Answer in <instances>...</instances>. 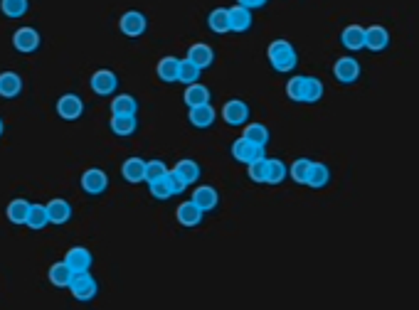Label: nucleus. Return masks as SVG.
Segmentation results:
<instances>
[{"label": "nucleus", "instance_id": "nucleus-37", "mask_svg": "<svg viewBox=\"0 0 419 310\" xmlns=\"http://www.w3.org/2000/svg\"><path fill=\"white\" fill-rule=\"evenodd\" d=\"M311 165H313V160L311 158H296L294 163H291L289 175L296 185H306V180H309V173H311Z\"/></svg>", "mask_w": 419, "mask_h": 310}, {"label": "nucleus", "instance_id": "nucleus-1", "mask_svg": "<svg viewBox=\"0 0 419 310\" xmlns=\"http://www.w3.org/2000/svg\"><path fill=\"white\" fill-rule=\"evenodd\" d=\"M267 60L274 67V71L286 74V71H294L296 64H299V52L289 40H274L267 47Z\"/></svg>", "mask_w": 419, "mask_h": 310}, {"label": "nucleus", "instance_id": "nucleus-8", "mask_svg": "<svg viewBox=\"0 0 419 310\" xmlns=\"http://www.w3.org/2000/svg\"><path fill=\"white\" fill-rule=\"evenodd\" d=\"M333 76H336L340 84L350 87V84H355L360 79V62L353 60V57H340V60H336V64H333Z\"/></svg>", "mask_w": 419, "mask_h": 310}, {"label": "nucleus", "instance_id": "nucleus-23", "mask_svg": "<svg viewBox=\"0 0 419 310\" xmlns=\"http://www.w3.org/2000/svg\"><path fill=\"white\" fill-rule=\"evenodd\" d=\"M138 114V101L133 94H119L111 101V116H136Z\"/></svg>", "mask_w": 419, "mask_h": 310}, {"label": "nucleus", "instance_id": "nucleus-4", "mask_svg": "<svg viewBox=\"0 0 419 310\" xmlns=\"http://www.w3.org/2000/svg\"><path fill=\"white\" fill-rule=\"evenodd\" d=\"M89 87H92V92L99 94V96H111V94H116V89H119V76L111 69H99L94 71L92 79H89Z\"/></svg>", "mask_w": 419, "mask_h": 310}, {"label": "nucleus", "instance_id": "nucleus-20", "mask_svg": "<svg viewBox=\"0 0 419 310\" xmlns=\"http://www.w3.org/2000/svg\"><path fill=\"white\" fill-rule=\"evenodd\" d=\"M188 60L195 62L200 69H207V67H213L215 52H213V47H210V44L195 42V44H190V49H188Z\"/></svg>", "mask_w": 419, "mask_h": 310}, {"label": "nucleus", "instance_id": "nucleus-14", "mask_svg": "<svg viewBox=\"0 0 419 310\" xmlns=\"http://www.w3.org/2000/svg\"><path fill=\"white\" fill-rule=\"evenodd\" d=\"M47 209V217H49V224H55V227H62L72 219V205L62 197H55V200H49L44 205Z\"/></svg>", "mask_w": 419, "mask_h": 310}, {"label": "nucleus", "instance_id": "nucleus-41", "mask_svg": "<svg viewBox=\"0 0 419 310\" xmlns=\"http://www.w3.org/2000/svg\"><path fill=\"white\" fill-rule=\"evenodd\" d=\"M148 190H151L153 200L165 202V200H168V197H173V192H170L168 182H165V175H163V178H161V180H153V182H148Z\"/></svg>", "mask_w": 419, "mask_h": 310}, {"label": "nucleus", "instance_id": "nucleus-26", "mask_svg": "<svg viewBox=\"0 0 419 310\" xmlns=\"http://www.w3.org/2000/svg\"><path fill=\"white\" fill-rule=\"evenodd\" d=\"M136 131H138L136 116H111V133L126 138V136H133Z\"/></svg>", "mask_w": 419, "mask_h": 310}, {"label": "nucleus", "instance_id": "nucleus-5", "mask_svg": "<svg viewBox=\"0 0 419 310\" xmlns=\"http://www.w3.org/2000/svg\"><path fill=\"white\" fill-rule=\"evenodd\" d=\"M40 44H42V37H40V33L35 28H20L13 35V47L20 55H33V52L40 49Z\"/></svg>", "mask_w": 419, "mask_h": 310}, {"label": "nucleus", "instance_id": "nucleus-36", "mask_svg": "<svg viewBox=\"0 0 419 310\" xmlns=\"http://www.w3.org/2000/svg\"><path fill=\"white\" fill-rule=\"evenodd\" d=\"M306 82H309V76H291L289 82H286V96L296 103H304L306 98Z\"/></svg>", "mask_w": 419, "mask_h": 310}, {"label": "nucleus", "instance_id": "nucleus-33", "mask_svg": "<svg viewBox=\"0 0 419 310\" xmlns=\"http://www.w3.org/2000/svg\"><path fill=\"white\" fill-rule=\"evenodd\" d=\"M25 227L35 229V232L49 227V217L44 205H33V202H30V212H28V219H25Z\"/></svg>", "mask_w": 419, "mask_h": 310}, {"label": "nucleus", "instance_id": "nucleus-9", "mask_svg": "<svg viewBox=\"0 0 419 310\" xmlns=\"http://www.w3.org/2000/svg\"><path fill=\"white\" fill-rule=\"evenodd\" d=\"M249 114H252L249 106L242 98H229L222 106V119L227 126H245L249 121Z\"/></svg>", "mask_w": 419, "mask_h": 310}, {"label": "nucleus", "instance_id": "nucleus-31", "mask_svg": "<svg viewBox=\"0 0 419 310\" xmlns=\"http://www.w3.org/2000/svg\"><path fill=\"white\" fill-rule=\"evenodd\" d=\"M178 64H180L178 57H163V60L158 62V67H156L161 82H165V84L178 82Z\"/></svg>", "mask_w": 419, "mask_h": 310}, {"label": "nucleus", "instance_id": "nucleus-35", "mask_svg": "<svg viewBox=\"0 0 419 310\" xmlns=\"http://www.w3.org/2000/svg\"><path fill=\"white\" fill-rule=\"evenodd\" d=\"M200 74H202V69L200 67L195 64V62H190L186 57V60H180V64H178V82L180 84H192V82H200Z\"/></svg>", "mask_w": 419, "mask_h": 310}, {"label": "nucleus", "instance_id": "nucleus-2", "mask_svg": "<svg viewBox=\"0 0 419 310\" xmlns=\"http://www.w3.org/2000/svg\"><path fill=\"white\" fill-rule=\"evenodd\" d=\"M67 289H69V293L74 300H79V303H89V300L97 298L99 283L89 271H82V273H74V276H72V281H69Z\"/></svg>", "mask_w": 419, "mask_h": 310}, {"label": "nucleus", "instance_id": "nucleus-12", "mask_svg": "<svg viewBox=\"0 0 419 310\" xmlns=\"http://www.w3.org/2000/svg\"><path fill=\"white\" fill-rule=\"evenodd\" d=\"M65 264L74 273H82V271H89V268H92L94 256H92V251L84 249V246H72V249L65 254Z\"/></svg>", "mask_w": 419, "mask_h": 310}, {"label": "nucleus", "instance_id": "nucleus-38", "mask_svg": "<svg viewBox=\"0 0 419 310\" xmlns=\"http://www.w3.org/2000/svg\"><path fill=\"white\" fill-rule=\"evenodd\" d=\"M247 175H249L252 182H256V185H264V180H267V155H264V158L252 160V163H247Z\"/></svg>", "mask_w": 419, "mask_h": 310}, {"label": "nucleus", "instance_id": "nucleus-18", "mask_svg": "<svg viewBox=\"0 0 419 310\" xmlns=\"http://www.w3.org/2000/svg\"><path fill=\"white\" fill-rule=\"evenodd\" d=\"M22 92V76L17 71H0V96L15 98Z\"/></svg>", "mask_w": 419, "mask_h": 310}, {"label": "nucleus", "instance_id": "nucleus-11", "mask_svg": "<svg viewBox=\"0 0 419 310\" xmlns=\"http://www.w3.org/2000/svg\"><path fill=\"white\" fill-rule=\"evenodd\" d=\"M188 121H190L192 128H210L217 121V111H215V106L210 101L197 103V106H190V111H188Z\"/></svg>", "mask_w": 419, "mask_h": 310}, {"label": "nucleus", "instance_id": "nucleus-7", "mask_svg": "<svg viewBox=\"0 0 419 310\" xmlns=\"http://www.w3.org/2000/svg\"><path fill=\"white\" fill-rule=\"evenodd\" d=\"M57 114L62 121H76L84 116V101L76 94H62L57 98Z\"/></svg>", "mask_w": 419, "mask_h": 310}, {"label": "nucleus", "instance_id": "nucleus-32", "mask_svg": "<svg viewBox=\"0 0 419 310\" xmlns=\"http://www.w3.org/2000/svg\"><path fill=\"white\" fill-rule=\"evenodd\" d=\"M28 212H30V200H25V197H15V200H10V205H8V219H10L13 224H25Z\"/></svg>", "mask_w": 419, "mask_h": 310}, {"label": "nucleus", "instance_id": "nucleus-30", "mask_svg": "<svg viewBox=\"0 0 419 310\" xmlns=\"http://www.w3.org/2000/svg\"><path fill=\"white\" fill-rule=\"evenodd\" d=\"M207 28L213 30L215 35H227L229 33V15L227 8H215L210 15H207Z\"/></svg>", "mask_w": 419, "mask_h": 310}, {"label": "nucleus", "instance_id": "nucleus-27", "mask_svg": "<svg viewBox=\"0 0 419 310\" xmlns=\"http://www.w3.org/2000/svg\"><path fill=\"white\" fill-rule=\"evenodd\" d=\"M286 175H289V168H286L284 160L267 158V180H264V185H281Z\"/></svg>", "mask_w": 419, "mask_h": 310}, {"label": "nucleus", "instance_id": "nucleus-42", "mask_svg": "<svg viewBox=\"0 0 419 310\" xmlns=\"http://www.w3.org/2000/svg\"><path fill=\"white\" fill-rule=\"evenodd\" d=\"M165 182H168V187H170V192H173V195H183V192H186V180L180 178L178 173H175L173 168L168 170V173H165Z\"/></svg>", "mask_w": 419, "mask_h": 310}, {"label": "nucleus", "instance_id": "nucleus-43", "mask_svg": "<svg viewBox=\"0 0 419 310\" xmlns=\"http://www.w3.org/2000/svg\"><path fill=\"white\" fill-rule=\"evenodd\" d=\"M269 0H237V6H245L249 8V10H259V8L267 6Z\"/></svg>", "mask_w": 419, "mask_h": 310}, {"label": "nucleus", "instance_id": "nucleus-24", "mask_svg": "<svg viewBox=\"0 0 419 310\" xmlns=\"http://www.w3.org/2000/svg\"><path fill=\"white\" fill-rule=\"evenodd\" d=\"M72 276H74V271L67 266L65 259H62V261H57V264H52V266H49V273H47L49 283H52L55 289H67V286H69V281H72Z\"/></svg>", "mask_w": 419, "mask_h": 310}, {"label": "nucleus", "instance_id": "nucleus-44", "mask_svg": "<svg viewBox=\"0 0 419 310\" xmlns=\"http://www.w3.org/2000/svg\"><path fill=\"white\" fill-rule=\"evenodd\" d=\"M6 133V123H3V119H0V136Z\"/></svg>", "mask_w": 419, "mask_h": 310}, {"label": "nucleus", "instance_id": "nucleus-34", "mask_svg": "<svg viewBox=\"0 0 419 310\" xmlns=\"http://www.w3.org/2000/svg\"><path fill=\"white\" fill-rule=\"evenodd\" d=\"M0 10L3 15L17 20V17H25L30 10V0H0Z\"/></svg>", "mask_w": 419, "mask_h": 310}, {"label": "nucleus", "instance_id": "nucleus-22", "mask_svg": "<svg viewBox=\"0 0 419 310\" xmlns=\"http://www.w3.org/2000/svg\"><path fill=\"white\" fill-rule=\"evenodd\" d=\"M340 44L350 52H358V49H365V28L360 25H348V28L340 33Z\"/></svg>", "mask_w": 419, "mask_h": 310}, {"label": "nucleus", "instance_id": "nucleus-15", "mask_svg": "<svg viewBox=\"0 0 419 310\" xmlns=\"http://www.w3.org/2000/svg\"><path fill=\"white\" fill-rule=\"evenodd\" d=\"M202 217H205V212H202L200 207L195 205L192 200H188V202H183V205L175 209V219H178L183 227H188V229H192V227H200L202 224Z\"/></svg>", "mask_w": 419, "mask_h": 310}, {"label": "nucleus", "instance_id": "nucleus-6", "mask_svg": "<svg viewBox=\"0 0 419 310\" xmlns=\"http://www.w3.org/2000/svg\"><path fill=\"white\" fill-rule=\"evenodd\" d=\"M79 182H82V190L87 192V195H104V192L109 190V175L99 168L84 170Z\"/></svg>", "mask_w": 419, "mask_h": 310}, {"label": "nucleus", "instance_id": "nucleus-10", "mask_svg": "<svg viewBox=\"0 0 419 310\" xmlns=\"http://www.w3.org/2000/svg\"><path fill=\"white\" fill-rule=\"evenodd\" d=\"M232 158L237 160V163L247 165V163H252V160H256V158H264V148L240 136L237 141L232 143Z\"/></svg>", "mask_w": 419, "mask_h": 310}, {"label": "nucleus", "instance_id": "nucleus-17", "mask_svg": "<svg viewBox=\"0 0 419 310\" xmlns=\"http://www.w3.org/2000/svg\"><path fill=\"white\" fill-rule=\"evenodd\" d=\"M192 202L200 207L202 212H213V209H217V205H220V195L213 185H200V187H195V192H192Z\"/></svg>", "mask_w": 419, "mask_h": 310}, {"label": "nucleus", "instance_id": "nucleus-29", "mask_svg": "<svg viewBox=\"0 0 419 310\" xmlns=\"http://www.w3.org/2000/svg\"><path fill=\"white\" fill-rule=\"evenodd\" d=\"M183 101L188 103V109L190 106H197V103H207L210 101V89L200 82H192L186 87V94H183Z\"/></svg>", "mask_w": 419, "mask_h": 310}, {"label": "nucleus", "instance_id": "nucleus-28", "mask_svg": "<svg viewBox=\"0 0 419 310\" xmlns=\"http://www.w3.org/2000/svg\"><path fill=\"white\" fill-rule=\"evenodd\" d=\"M175 173L180 175V178L186 180V185H195L197 180H200V175H202V170H200V165L195 163V160H190V158H183V160H178L175 163Z\"/></svg>", "mask_w": 419, "mask_h": 310}, {"label": "nucleus", "instance_id": "nucleus-16", "mask_svg": "<svg viewBox=\"0 0 419 310\" xmlns=\"http://www.w3.org/2000/svg\"><path fill=\"white\" fill-rule=\"evenodd\" d=\"M390 47V33L382 25H370L365 30V49L370 52H385Z\"/></svg>", "mask_w": 419, "mask_h": 310}, {"label": "nucleus", "instance_id": "nucleus-19", "mask_svg": "<svg viewBox=\"0 0 419 310\" xmlns=\"http://www.w3.org/2000/svg\"><path fill=\"white\" fill-rule=\"evenodd\" d=\"M328 182H331V168H328L326 163L313 160L309 180H306V187H311V190H323V187H328Z\"/></svg>", "mask_w": 419, "mask_h": 310}, {"label": "nucleus", "instance_id": "nucleus-3", "mask_svg": "<svg viewBox=\"0 0 419 310\" xmlns=\"http://www.w3.org/2000/svg\"><path fill=\"white\" fill-rule=\"evenodd\" d=\"M119 30L126 37H141L148 30V17L138 10H129L119 17Z\"/></svg>", "mask_w": 419, "mask_h": 310}, {"label": "nucleus", "instance_id": "nucleus-40", "mask_svg": "<svg viewBox=\"0 0 419 310\" xmlns=\"http://www.w3.org/2000/svg\"><path fill=\"white\" fill-rule=\"evenodd\" d=\"M168 165L165 160H146V175H143V182H153V180H161L168 173Z\"/></svg>", "mask_w": 419, "mask_h": 310}, {"label": "nucleus", "instance_id": "nucleus-39", "mask_svg": "<svg viewBox=\"0 0 419 310\" xmlns=\"http://www.w3.org/2000/svg\"><path fill=\"white\" fill-rule=\"evenodd\" d=\"M323 98V82L318 76H309L306 82V98L304 103H318Z\"/></svg>", "mask_w": 419, "mask_h": 310}, {"label": "nucleus", "instance_id": "nucleus-13", "mask_svg": "<svg viewBox=\"0 0 419 310\" xmlns=\"http://www.w3.org/2000/svg\"><path fill=\"white\" fill-rule=\"evenodd\" d=\"M227 15H229V33H249L252 30V10L245 6H232L227 8Z\"/></svg>", "mask_w": 419, "mask_h": 310}, {"label": "nucleus", "instance_id": "nucleus-21", "mask_svg": "<svg viewBox=\"0 0 419 310\" xmlns=\"http://www.w3.org/2000/svg\"><path fill=\"white\" fill-rule=\"evenodd\" d=\"M121 175H124V180L126 182H131V185L143 182V175H146V160L143 158L124 160V165H121Z\"/></svg>", "mask_w": 419, "mask_h": 310}, {"label": "nucleus", "instance_id": "nucleus-25", "mask_svg": "<svg viewBox=\"0 0 419 310\" xmlns=\"http://www.w3.org/2000/svg\"><path fill=\"white\" fill-rule=\"evenodd\" d=\"M242 138H247V141L256 143V146H261V148H267L269 141H272V133H269V128L264 123H245Z\"/></svg>", "mask_w": 419, "mask_h": 310}]
</instances>
